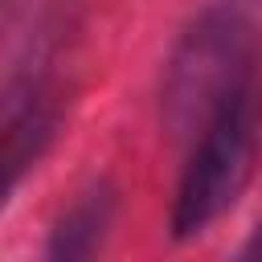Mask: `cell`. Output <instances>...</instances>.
I'll list each match as a JSON object with an SVG mask.
<instances>
[{"mask_svg": "<svg viewBox=\"0 0 262 262\" xmlns=\"http://www.w3.org/2000/svg\"><path fill=\"white\" fill-rule=\"evenodd\" d=\"M258 151H262V74L250 70L201 119L196 147L172 196L168 221L176 242L205 233L225 209H233V201L254 176Z\"/></svg>", "mask_w": 262, "mask_h": 262, "instance_id": "obj_1", "label": "cell"}, {"mask_svg": "<svg viewBox=\"0 0 262 262\" xmlns=\"http://www.w3.org/2000/svg\"><path fill=\"white\" fill-rule=\"evenodd\" d=\"M254 70V49H250V25L242 20L237 8H209L196 16V25L180 37L168 78H164V106L176 127H188L192 119L201 123L213 102L242 82Z\"/></svg>", "mask_w": 262, "mask_h": 262, "instance_id": "obj_2", "label": "cell"}, {"mask_svg": "<svg viewBox=\"0 0 262 262\" xmlns=\"http://www.w3.org/2000/svg\"><path fill=\"white\" fill-rule=\"evenodd\" d=\"M61 106V86L45 66H25L0 86V205L53 143Z\"/></svg>", "mask_w": 262, "mask_h": 262, "instance_id": "obj_3", "label": "cell"}, {"mask_svg": "<svg viewBox=\"0 0 262 262\" xmlns=\"http://www.w3.org/2000/svg\"><path fill=\"white\" fill-rule=\"evenodd\" d=\"M111 213H115V192L111 184H94L86 188L53 225L49 233V258H90L111 225Z\"/></svg>", "mask_w": 262, "mask_h": 262, "instance_id": "obj_4", "label": "cell"}, {"mask_svg": "<svg viewBox=\"0 0 262 262\" xmlns=\"http://www.w3.org/2000/svg\"><path fill=\"white\" fill-rule=\"evenodd\" d=\"M242 254H246V258H262V225H258V233L250 237V246H246Z\"/></svg>", "mask_w": 262, "mask_h": 262, "instance_id": "obj_5", "label": "cell"}]
</instances>
